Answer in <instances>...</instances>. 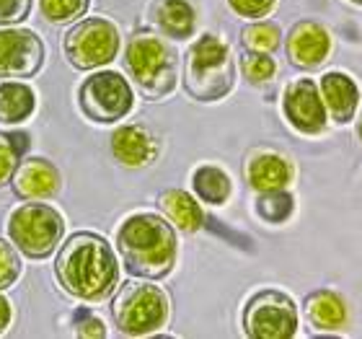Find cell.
Listing matches in <instances>:
<instances>
[{
	"label": "cell",
	"instance_id": "4316f807",
	"mask_svg": "<svg viewBox=\"0 0 362 339\" xmlns=\"http://www.w3.org/2000/svg\"><path fill=\"white\" fill-rule=\"evenodd\" d=\"M21 275V259L16 251L13 243H8L0 239V290L11 287Z\"/></svg>",
	"mask_w": 362,
	"mask_h": 339
},
{
	"label": "cell",
	"instance_id": "f546056e",
	"mask_svg": "<svg viewBox=\"0 0 362 339\" xmlns=\"http://www.w3.org/2000/svg\"><path fill=\"white\" fill-rule=\"evenodd\" d=\"M81 316V321H78V337H106V329H104V321L98 316H93V314H88V311H83V314H78Z\"/></svg>",
	"mask_w": 362,
	"mask_h": 339
},
{
	"label": "cell",
	"instance_id": "2e32d148",
	"mask_svg": "<svg viewBox=\"0 0 362 339\" xmlns=\"http://www.w3.org/2000/svg\"><path fill=\"white\" fill-rule=\"evenodd\" d=\"M246 179L257 192L287 189L293 181V163L279 153H257L246 166Z\"/></svg>",
	"mask_w": 362,
	"mask_h": 339
},
{
	"label": "cell",
	"instance_id": "d6a6232c",
	"mask_svg": "<svg viewBox=\"0 0 362 339\" xmlns=\"http://www.w3.org/2000/svg\"><path fill=\"white\" fill-rule=\"evenodd\" d=\"M349 3H355V6H362V0H349Z\"/></svg>",
	"mask_w": 362,
	"mask_h": 339
},
{
	"label": "cell",
	"instance_id": "ffe728a7",
	"mask_svg": "<svg viewBox=\"0 0 362 339\" xmlns=\"http://www.w3.org/2000/svg\"><path fill=\"white\" fill-rule=\"evenodd\" d=\"M37 96L21 81H3L0 84V122L3 125H21L34 114Z\"/></svg>",
	"mask_w": 362,
	"mask_h": 339
},
{
	"label": "cell",
	"instance_id": "3957f363",
	"mask_svg": "<svg viewBox=\"0 0 362 339\" xmlns=\"http://www.w3.org/2000/svg\"><path fill=\"white\" fill-rule=\"evenodd\" d=\"M235 84L230 47L215 34H204L189 47L184 62V88L197 101H220Z\"/></svg>",
	"mask_w": 362,
	"mask_h": 339
},
{
	"label": "cell",
	"instance_id": "83f0119b",
	"mask_svg": "<svg viewBox=\"0 0 362 339\" xmlns=\"http://www.w3.org/2000/svg\"><path fill=\"white\" fill-rule=\"evenodd\" d=\"M228 6L233 8L235 13L243 16V18H251V21H259L274 11L277 0H228Z\"/></svg>",
	"mask_w": 362,
	"mask_h": 339
},
{
	"label": "cell",
	"instance_id": "e0dca14e",
	"mask_svg": "<svg viewBox=\"0 0 362 339\" xmlns=\"http://www.w3.org/2000/svg\"><path fill=\"white\" fill-rule=\"evenodd\" d=\"M305 316L321 332H339L347 326V303L332 290H316L305 301Z\"/></svg>",
	"mask_w": 362,
	"mask_h": 339
},
{
	"label": "cell",
	"instance_id": "30bf717a",
	"mask_svg": "<svg viewBox=\"0 0 362 339\" xmlns=\"http://www.w3.org/2000/svg\"><path fill=\"white\" fill-rule=\"evenodd\" d=\"M45 65V42L29 29H0V78H34Z\"/></svg>",
	"mask_w": 362,
	"mask_h": 339
},
{
	"label": "cell",
	"instance_id": "44dd1931",
	"mask_svg": "<svg viewBox=\"0 0 362 339\" xmlns=\"http://www.w3.org/2000/svg\"><path fill=\"white\" fill-rule=\"evenodd\" d=\"M192 187H194V195L207 205H226L230 192H233L230 176L218 166L197 168L194 176H192Z\"/></svg>",
	"mask_w": 362,
	"mask_h": 339
},
{
	"label": "cell",
	"instance_id": "d6986e66",
	"mask_svg": "<svg viewBox=\"0 0 362 339\" xmlns=\"http://www.w3.org/2000/svg\"><path fill=\"white\" fill-rule=\"evenodd\" d=\"M156 21L171 39H187L197 29V11L189 0H160L156 6Z\"/></svg>",
	"mask_w": 362,
	"mask_h": 339
},
{
	"label": "cell",
	"instance_id": "52a82bcc",
	"mask_svg": "<svg viewBox=\"0 0 362 339\" xmlns=\"http://www.w3.org/2000/svg\"><path fill=\"white\" fill-rule=\"evenodd\" d=\"M132 88L127 78H122L114 70H101L83 81L78 88V106L86 114V120L96 125H114L124 120L132 112Z\"/></svg>",
	"mask_w": 362,
	"mask_h": 339
},
{
	"label": "cell",
	"instance_id": "7c38bea8",
	"mask_svg": "<svg viewBox=\"0 0 362 339\" xmlns=\"http://www.w3.org/2000/svg\"><path fill=\"white\" fill-rule=\"evenodd\" d=\"M11 184L21 200H49L60 192L62 176L52 161L31 156V159L18 161V166L11 176Z\"/></svg>",
	"mask_w": 362,
	"mask_h": 339
},
{
	"label": "cell",
	"instance_id": "8992f818",
	"mask_svg": "<svg viewBox=\"0 0 362 339\" xmlns=\"http://www.w3.org/2000/svg\"><path fill=\"white\" fill-rule=\"evenodd\" d=\"M65 234V220L54 207L42 200H31L11 212L8 218V236L18 251L31 259H47Z\"/></svg>",
	"mask_w": 362,
	"mask_h": 339
},
{
	"label": "cell",
	"instance_id": "f1b7e54d",
	"mask_svg": "<svg viewBox=\"0 0 362 339\" xmlns=\"http://www.w3.org/2000/svg\"><path fill=\"white\" fill-rule=\"evenodd\" d=\"M31 13V0H0V26H16Z\"/></svg>",
	"mask_w": 362,
	"mask_h": 339
},
{
	"label": "cell",
	"instance_id": "7402d4cb",
	"mask_svg": "<svg viewBox=\"0 0 362 339\" xmlns=\"http://www.w3.org/2000/svg\"><path fill=\"white\" fill-rule=\"evenodd\" d=\"M241 42L249 52H259V54H272L282 42V31H279L277 23L272 21H254L249 23L241 34Z\"/></svg>",
	"mask_w": 362,
	"mask_h": 339
},
{
	"label": "cell",
	"instance_id": "9a60e30c",
	"mask_svg": "<svg viewBox=\"0 0 362 339\" xmlns=\"http://www.w3.org/2000/svg\"><path fill=\"white\" fill-rule=\"evenodd\" d=\"M318 93L324 98L326 114L334 122L347 125V122L355 120L357 104H360V88L347 73H339V70L326 73L321 78V84H318Z\"/></svg>",
	"mask_w": 362,
	"mask_h": 339
},
{
	"label": "cell",
	"instance_id": "ba28073f",
	"mask_svg": "<svg viewBox=\"0 0 362 339\" xmlns=\"http://www.w3.org/2000/svg\"><path fill=\"white\" fill-rule=\"evenodd\" d=\"M119 52V31L109 18H83L65 37V57L76 70L104 68Z\"/></svg>",
	"mask_w": 362,
	"mask_h": 339
},
{
	"label": "cell",
	"instance_id": "d4e9b609",
	"mask_svg": "<svg viewBox=\"0 0 362 339\" xmlns=\"http://www.w3.org/2000/svg\"><path fill=\"white\" fill-rule=\"evenodd\" d=\"M90 0H39V8H42V16H45L49 23H70L86 16Z\"/></svg>",
	"mask_w": 362,
	"mask_h": 339
},
{
	"label": "cell",
	"instance_id": "1f68e13d",
	"mask_svg": "<svg viewBox=\"0 0 362 339\" xmlns=\"http://www.w3.org/2000/svg\"><path fill=\"white\" fill-rule=\"evenodd\" d=\"M357 132H360V140H362V117H360V125H357Z\"/></svg>",
	"mask_w": 362,
	"mask_h": 339
},
{
	"label": "cell",
	"instance_id": "8fae6325",
	"mask_svg": "<svg viewBox=\"0 0 362 339\" xmlns=\"http://www.w3.org/2000/svg\"><path fill=\"white\" fill-rule=\"evenodd\" d=\"M287 122L303 135H318L326 130V106L318 86L310 78H298L285 88L282 98Z\"/></svg>",
	"mask_w": 362,
	"mask_h": 339
},
{
	"label": "cell",
	"instance_id": "603a6c76",
	"mask_svg": "<svg viewBox=\"0 0 362 339\" xmlns=\"http://www.w3.org/2000/svg\"><path fill=\"white\" fill-rule=\"evenodd\" d=\"M295 210V200L285 189H272V192H259L257 200V215L267 223H285Z\"/></svg>",
	"mask_w": 362,
	"mask_h": 339
},
{
	"label": "cell",
	"instance_id": "5b68a950",
	"mask_svg": "<svg viewBox=\"0 0 362 339\" xmlns=\"http://www.w3.org/2000/svg\"><path fill=\"white\" fill-rule=\"evenodd\" d=\"M168 311V295L151 282H124L112 306L114 321L127 337H148L163 329Z\"/></svg>",
	"mask_w": 362,
	"mask_h": 339
},
{
	"label": "cell",
	"instance_id": "277c9868",
	"mask_svg": "<svg viewBox=\"0 0 362 339\" xmlns=\"http://www.w3.org/2000/svg\"><path fill=\"white\" fill-rule=\"evenodd\" d=\"M129 78L148 98H163L176 88V52L163 37L140 31L124 50Z\"/></svg>",
	"mask_w": 362,
	"mask_h": 339
},
{
	"label": "cell",
	"instance_id": "4fadbf2b",
	"mask_svg": "<svg viewBox=\"0 0 362 339\" xmlns=\"http://www.w3.org/2000/svg\"><path fill=\"white\" fill-rule=\"evenodd\" d=\"M332 52L329 31L316 21H298L287 34V57L298 68H318Z\"/></svg>",
	"mask_w": 362,
	"mask_h": 339
},
{
	"label": "cell",
	"instance_id": "9c48e42d",
	"mask_svg": "<svg viewBox=\"0 0 362 339\" xmlns=\"http://www.w3.org/2000/svg\"><path fill=\"white\" fill-rule=\"evenodd\" d=\"M243 329L254 339H290L298 334V309L282 290H259L243 309Z\"/></svg>",
	"mask_w": 362,
	"mask_h": 339
},
{
	"label": "cell",
	"instance_id": "7a4b0ae2",
	"mask_svg": "<svg viewBox=\"0 0 362 339\" xmlns=\"http://www.w3.org/2000/svg\"><path fill=\"white\" fill-rule=\"evenodd\" d=\"M117 249L129 275L143 280H160L176 264L174 226L153 212L129 215L117 231Z\"/></svg>",
	"mask_w": 362,
	"mask_h": 339
},
{
	"label": "cell",
	"instance_id": "6da1fadb",
	"mask_svg": "<svg viewBox=\"0 0 362 339\" xmlns=\"http://www.w3.org/2000/svg\"><path fill=\"white\" fill-rule=\"evenodd\" d=\"M54 275L65 293L86 303L106 301L119 285V264L112 246L104 236L90 231L70 236L62 243L54 262Z\"/></svg>",
	"mask_w": 362,
	"mask_h": 339
},
{
	"label": "cell",
	"instance_id": "ac0fdd59",
	"mask_svg": "<svg viewBox=\"0 0 362 339\" xmlns=\"http://www.w3.org/2000/svg\"><path fill=\"white\" fill-rule=\"evenodd\" d=\"M158 207L179 231H184V234H194V231H199V228L204 226L202 207H199V202H197L189 192H184V189H166V192L158 197Z\"/></svg>",
	"mask_w": 362,
	"mask_h": 339
},
{
	"label": "cell",
	"instance_id": "4dcf8cb0",
	"mask_svg": "<svg viewBox=\"0 0 362 339\" xmlns=\"http://www.w3.org/2000/svg\"><path fill=\"white\" fill-rule=\"evenodd\" d=\"M11 318H13V311H11V303L0 295V334L6 332L8 326H11Z\"/></svg>",
	"mask_w": 362,
	"mask_h": 339
},
{
	"label": "cell",
	"instance_id": "5bb4252c",
	"mask_svg": "<svg viewBox=\"0 0 362 339\" xmlns=\"http://www.w3.org/2000/svg\"><path fill=\"white\" fill-rule=\"evenodd\" d=\"M112 153L122 166L143 168L158 159V143L143 125H122L112 135Z\"/></svg>",
	"mask_w": 362,
	"mask_h": 339
},
{
	"label": "cell",
	"instance_id": "484cf974",
	"mask_svg": "<svg viewBox=\"0 0 362 339\" xmlns=\"http://www.w3.org/2000/svg\"><path fill=\"white\" fill-rule=\"evenodd\" d=\"M241 70L251 84H267V81H272L274 73H277V62L272 60L269 54L249 52L241 60Z\"/></svg>",
	"mask_w": 362,
	"mask_h": 339
},
{
	"label": "cell",
	"instance_id": "cb8c5ba5",
	"mask_svg": "<svg viewBox=\"0 0 362 339\" xmlns=\"http://www.w3.org/2000/svg\"><path fill=\"white\" fill-rule=\"evenodd\" d=\"M26 148H29V137L23 132H0V187H6L11 181Z\"/></svg>",
	"mask_w": 362,
	"mask_h": 339
}]
</instances>
